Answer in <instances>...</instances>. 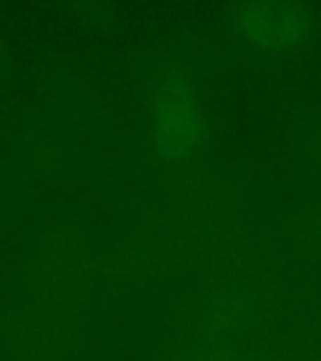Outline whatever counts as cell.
<instances>
[{"label":"cell","mask_w":321,"mask_h":361,"mask_svg":"<svg viewBox=\"0 0 321 361\" xmlns=\"http://www.w3.org/2000/svg\"><path fill=\"white\" fill-rule=\"evenodd\" d=\"M201 143V111L181 75H169L153 101V148L169 166H188Z\"/></svg>","instance_id":"1"},{"label":"cell","mask_w":321,"mask_h":361,"mask_svg":"<svg viewBox=\"0 0 321 361\" xmlns=\"http://www.w3.org/2000/svg\"><path fill=\"white\" fill-rule=\"evenodd\" d=\"M174 361H274L261 349H211V346L188 344Z\"/></svg>","instance_id":"4"},{"label":"cell","mask_w":321,"mask_h":361,"mask_svg":"<svg viewBox=\"0 0 321 361\" xmlns=\"http://www.w3.org/2000/svg\"><path fill=\"white\" fill-rule=\"evenodd\" d=\"M241 28L251 40L269 48L296 43L306 33V18L286 0H254L241 11Z\"/></svg>","instance_id":"3"},{"label":"cell","mask_w":321,"mask_h":361,"mask_svg":"<svg viewBox=\"0 0 321 361\" xmlns=\"http://www.w3.org/2000/svg\"><path fill=\"white\" fill-rule=\"evenodd\" d=\"M261 316L259 293L246 283H226L211 293L196 316L193 344L211 349H238Z\"/></svg>","instance_id":"2"}]
</instances>
